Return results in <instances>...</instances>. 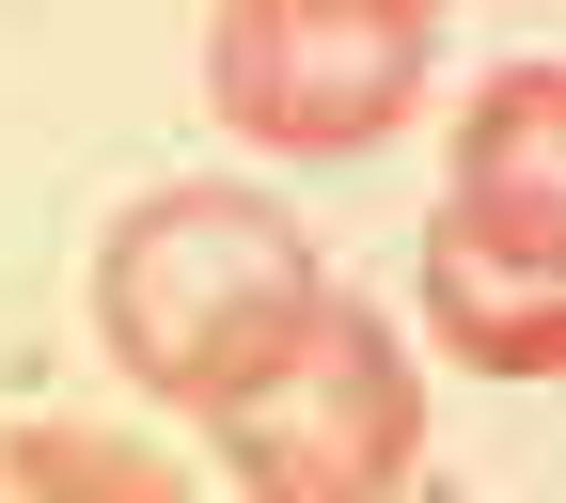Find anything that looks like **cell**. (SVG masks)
<instances>
[{
    "mask_svg": "<svg viewBox=\"0 0 566 503\" xmlns=\"http://www.w3.org/2000/svg\"><path fill=\"white\" fill-rule=\"evenodd\" d=\"M315 300H331V283H315V237L283 221L268 189H142L126 221H111V252H95L111 363L142 394H174V409L252 394L283 346H300Z\"/></svg>",
    "mask_w": 566,
    "mask_h": 503,
    "instance_id": "1",
    "label": "cell"
},
{
    "mask_svg": "<svg viewBox=\"0 0 566 503\" xmlns=\"http://www.w3.org/2000/svg\"><path fill=\"white\" fill-rule=\"evenodd\" d=\"M424 48H441L424 0H221L205 17V111L268 158H363L409 126Z\"/></svg>",
    "mask_w": 566,
    "mask_h": 503,
    "instance_id": "2",
    "label": "cell"
},
{
    "mask_svg": "<svg viewBox=\"0 0 566 503\" xmlns=\"http://www.w3.org/2000/svg\"><path fill=\"white\" fill-rule=\"evenodd\" d=\"M205 441L252 503H394L409 457H424V394H409V346L363 315V300H315L300 346L205 409Z\"/></svg>",
    "mask_w": 566,
    "mask_h": 503,
    "instance_id": "3",
    "label": "cell"
},
{
    "mask_svg": "<svg viewBox=\"0 0 566 503\" xmlns=\"http://www.w3.org/2000/svg\"><path fill=\"white\" fill-rule=\"evenodd\" d=\"M441 221H457V237H488V252L566 268V80H551V63H504V80L457 111Z\"/></svg>",
    "mask_w": 566,
    "mask_h": 503,
    "instance_id": "4",
    "label": "cell"
},
{
    "mask_svg": "<svg viewBox=\"0 0 566 503\" xmlns=\"http://www.w3.org/2000/svg\"><path fill=\"white\" fill-rule=\"evenodd\" d=\"M424 315H441V346L488 363V378H551V363H566V268L488 252V237H457V221H424Z\"/></svg>",
    "mask_w": 566,
    "mask_h": 503,
    "instance_id": "5",
    "label": "cell"
},
{
    "mask_svg": "<svg viewBox=\"0 0 566 503\" xmlns=\"http://www.w3.org/2000/svg\"><path fill=\"white\" fill-rule=\"evenodd\" d=\"M0 488H17V503H189V472H174L158 441H126V425H63V409L0 425Z\"/></svg>",
    "mask_w": 566,
    "mask_h": 503,
    "instance_id": "6",
    "label": "cell"
}]
</instances>
